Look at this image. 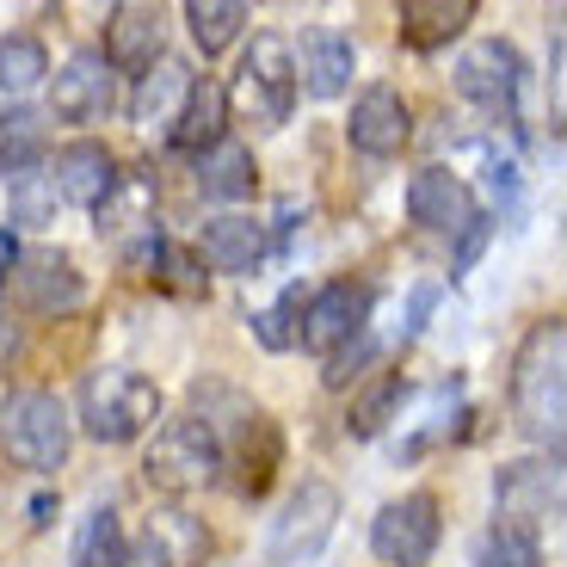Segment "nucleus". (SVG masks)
<instances>
[{
  "label": "nucleus",
  "mask_w": 567,
  "mask_h": 567,
  "mask_svg": "<svg viewBox=\"0 0 567 567\" xmlns=\"http://www.w3.org/2000/svg\"><path fill=\"white\" fill-rule=\"evenodd\" d=\"M439 499L432 494H408V499H389L377 512V525H370V549L383 567H425L432 549H439Z\"/></svg>",
  "instance_id": "7"
},
{
  "label": "nucleus",
  "mask_w": 567,
  "mask_h": 567,
  "mask_svg": "<svg viewBox=\"0 0 567 567\" xmlns=\"http://www.w3.org/2000/svg\"><path fill=\"white\" fill-rule=\"evenodd\" d=\"M364 321H370V290L340 278V284H327V290H315V297L302 302L297 340L309 346V352L333 358V352H346V346L364 333Z\"/></svg>",
  "instance_id": "10"
},
{
  "label": "nucleus",
  "mask_w": 567,
  "mask_h": 567,
  "mask_svg": "<svg viewBox=\"0 0 567 567\" xmlns=\"http://www.w3.org/2000/svg\"><path fill=\"white\" fill-rule=\"evenodd\" d=\"M408 216L432 235H463L475 223V198H468V185L444 167H420L408 179Z\"/></svg>",
  "instance_id": "16"
},
{
  "label": "nucleus",
  "mask_w": 567,
  "mask_h": 567,
  "mask_svg": "<svg viewBox=\"0 0 567 567\" xmlns=\"http://www.w3.org/2000/svg\"><path fill=\"white\" fill-rule=\"evenodd\" d=\"M216 468H223V439L210 420H167L142 456V475L161 494H198L216 482Z\"/></svg>",
  "instance_id": "3"
},
{
  "label": "nucleus",
  "mask_w": 567,
  "mask_h": 567,
  "mask_svg": "<svg viewBox=\"0 0 567 567\" xmlns=\"http://www.w3.org/2000/svg\"><path fill=\"white\" fill-rule=\"evenodd\" d=\"M161 420V389L136 370H93L81 383V425L100 444H130Z\"/></svg>",
  "instance_id": "2"
},
{
  "label": "nucleus",
  "mask_w": 567,
  "mask_h": 567,
  "mask_svg": "<svg viewBox=\"0 0 567 567\" xmlns=\"http://www.w3.org/2000/svg\"><path fill=\"white\" fill-rule=\"evenodd\" d=\"M43 161V117L7 112L0 117V173H31Z\"/></svg>",
  "instance_id": "28"
},
{
  "label": "nucleus",
  "mask_w": 567,
  "mask_h": 567,
  "mask_svg": "<svg viewBox=\"0 0 567 567\" xmlns=\"http://www.w3.org/2000/svg\"><path fill=\"white\" fill-rule=\"evenodd\" d=\"M512 413L525 425V439L561 451V420H567V321L549 315L525 333L518 364H512Z\"/></svg>",
  "instance_id": "1"
},
{
  "label": "nucleus",
  "mask_w": 567,
  "mask_h": 567,
  "mask_svg": "<svg viewBox=\"0 0 567 567\" xmlns=\"http://www.w3.org/2000/svg\"><path fill=\"white\" fill-rule=\"evenodd\" d=\"M223 130H228V86L192 81V86H185V105H179V117H173L167 136L179 142V148H192V155H204L210 142H223Z\"/></svg>",
  "instance_id": "21"
},
{
  "label": "nucleus",
  "mask_w": 567,
  "mask_h": 567,
  "mask_svg": "<svg viewBox=\"0 0 567 567\" xmlns=\"http://www.w3.org/2000/svg\"><path fill=\"white\" fill-rule=\"evenodd\" d=\"M13 204H19V223H43V216L56 210V185L50 192H38V173H13Z\"/></svg>",
  "instance_id": "32"
},
{
  "label": "nucleus",
  "mask_w": 567,
  "mask_h": 567,
  "mask_svg": "<svg viewBox=\"0 0 567 567\" xmlns=\"http://www.w3.org/2000/svg\"><path fill=\"white\" fill-rule=\"evenodd\" d=\"M185 25L204 56H223L247 25V0H185Z\"/></svg>",
  "instance_id": "24"
},
{
  "label": "nucleus",
  "mask_w": 567,
  "mask_h": 567,
  "mask_svg": "<svg viewBox=\"0 0 567 567\" xmlns=\"http://www.w3.org/2000/svg\"><path fill=\"white\" fill-rule=\"evenodd\" d=\"M346 136H352V148H358V155H370V161L401 155V148H408V136H413L408 100H401L395 86H364V93L352 100Z\"/></svg>",
  "instance_id": "12"
},
{
  "label": "nucleus",
  "mask_w": 567,
  "mask_h": 567,
  "mask_svg": "<svg viewBox=\"0 0 567 567\" xmlns=\"http://www.w3.org/2000/svg\"><path fill=\"white\" fill-rule=\"evenodd\" d=\"M266 259V228L254 216H210L198 228V266L210 271H254Z\"/></svg>",
  "instance_id": "18"
},
{
  "label": "nucleus",
  "mask_w": 567,
  "mask_h": 567,
  "mask_svg": "<svg viewBox=\"0 0 567 567\" xmlns=\"http://www.w3.org/2000/svg\"><path fill=\"white\" fill-rule=\"evenodd\" d=\"M494 499H499V525L525 530V537H537V530H549L555 518H561V463H543V456H530V463H506L494 482Z\"/></svg>",
  "instance_id": "6"
},
{
  "label": "nucleus",
  "mask_w": 567,
  "mask_h": 567,
  "mask_svg": "<svg viewBox=\"0 0 567 567\" xmlns=\"http://www.w3.org/2000/svg\"><path fill=\"white\" fill-rule=\"evenodd\" d=\"M148 278L167 284V290H179V297H198V290H204L198 254H185V247H173V241H155V247H148Z\"/></svg>",
  "instance_id": "30"
},
{
  "label": "nucleus",
  "mask_w": 567,
  "mask_h": 567,
  "mask_svg": "<svg viewBox=\"0 0 567 567\" xmlns=\"http://www.w3.org/2000/svg\"><path fill=\"white\" fill-rule=\"evenodd\" d=\"M235 105H241L247 124H259V130H278L284 117H290V105H297V56H290L284 38L259 31V38L247 43L241 74H235Z\"/></svg>",
  "instance_id": "4"
},
{
  "label": "nucleus",
  "mask_w": 567,
  "mask_h": 567,
  "mask_svg": "<svg viewBox=\"0 0 567 567\" xmlns=\"http://www.w3.org/2000/svg\"><path fill=\"white\" fill-rule=\"evenodd\" d=\"M271 468H278V425H271L266 413H247V432H241V494H266Z\"/></svg>",
  "instance_id": "27"
},
{
  "label": "nucleus",
  "mask_w": 567,
  "mask_h": 567,
  "mask_svg": "<svg viewBox=\"0 0 567 567\" xmlns=\"http://www.w3.org/2000/svg\"><path fill=\"white\" fill-rule=\"evenodd\" d=\"M475 567H543V549H537V537H525V530L494 525L482 537V549H475Z\"/></svg>",
  "instance_id": "31"
},
{
  "label": "nucleus",
  "mask_w": 567,
  "mask_h": 567,
  "mask_svg": "<svg viewBox=\"0 0 567 567\" xmlns=\"http://www.w3.org/2000/svg\"><path fill=\"white\" fill-rule=\"evenodd\" d=\"M401 395H408V383H401V370H389V377H377V383L364 389V395H352V432L358 439H370V432H383V420L401 408Z\"/></svg>",
  "instance_id": "29"
},
{
  "label": "nucleus",
  "mask_w": 567,
  "mask_h": 567,
  "mask_svg": "<svg viewBox=\"0 0 567 567\" xmlns=\"http://www.w3.org/2000/svg\"><path fill=\"white\" fill-rule=\"evenodd\" d=\"M19 266V241H13V235H0V284H7V271H13Z\"/></svg>",
  "instance_id": "34"
},
{
  "label": "nucleus",
  "mask_w": 567,
  "mask_h": 567,
  "mask_svg": "<svg viewBox=\"0 0 567 567\" xmlns=\"http://www.w3.org/2000/svg\"><path fill=\"white\" fill-rule=\"evenodd\" d=\"M518 86H525V62H518V50L506 38H482L456 56V93L468 105H482L487 117H512Z\"/></svg>",
  "instance_id": "8"
},
{
  "label": "nucleus",
  "mask_w": 567,
  "mask_h": 567,
  "mask_svg": "<svg viewBox=\"0 0 567 567\" xmlns=\"http://www.w3.org/2000/svg\"><path fill=\"white\" fill-rule=\"evenodd\" d=\"M198 185H204V198L216 204H241L254 198V185H259V167H254V148H241V142H210L198 155Z\"/></svg>",
  "instance_id": "22"
},
{
  "label": "nucleus",
  "mask_w": 567,
  "mask_h": 567,
  "mask_svg": "<svg viewBox=\"0 0 567 567\" xmlns=\"http://www.w3.org/2000/svg\"><path fill=\"white\" fill-rule=\"evenodd\" d=\"M198 81V74L185 69V62H148V74H142V86H136V100H130V112H136V124H148V130H173V117H179V105H185V86Z\"/></svg>",
  "instance_id": "23"
},
{
  "label": "nucleus",
  "mask_w": 567,
  "mask_h": 567,
  "mask_svg": "<svg viewBox=\"0 0 567 567\" xmlns=\"http://www.w3.org/2000/svg\"><path fill=\"white\" fill-rule=\"evenodd\" d=\"M297 302H302V290H290V297H284V302H278V309H266V315H254V333H259V340H266V346H271V352H284V346L297 340V333H290V327H284V321H290V309H297Z\"/></svg>",
  "instance_id": "33"
},
{
  "label": "nucleus",
  "mask_w": 567,
  "mask_h": 567,
  "mask_svg": "<svg viewBox=\"0 0 567 567\" xmlns=\"http://www.w3.org/2000/svg\"><path fill=\"white\" fill-rule=\"evenodd\" d=\"M161 43H167V7H161V0H117L112 19H105L100 56L112 62V69L142 74L148 62H161Z\"/></svg>",
  "instance_id": "11"
},
{
  "label": "nucleus",
  "mask_w": 567,
  "mask_h": 567,
  "mask_svg": "<svg viewBox=\"0 0 567 567\" xmlns=\"http://www.w3.org/2000/svg\"><path fill=\"white\" fill-rule=\"evenodd\" d=\"M50 185H56V198L81 204V210H100L112 204L117 192V161L105 142H69L56 161H50Z\"/></svg>",
  "instance_id": "14"
},
{
  "label": "nucleus",
  "mask_w": 567,
  "mask_h": 567,
  "mask_svg": "<svg viewBox=\"0 0 567 567\" xmlns=\"http://www.w3.org/2000/svg\"><path fill=\"white\" fill-rule=\"evenodd\" d=\"M7 451H13V463L38 468V475L62 468V456H69V408L50 389H13L7 395Z\"/></svg>",
  "instance_id": "5"
},
{
  "label": "nucleus",
  "mask_w": 567,
  "mask_h": 567,
  "mask_svg": "<svg viewBox=\"0 0 567 567\" xmlns=\"http://www.w3.org/2000/svg\"><path fill=\"white\" fill-rule=\"evenodd\" d=\"M297 81L309 86L315 100H340L346 86H352V43L340 31H309L302 38V56H297Z\"/></svg>",
  "instance_id": "19"
},
{
  "label": "nucleus",
  "mask_w": 567,
  "mask_h": 567,
  "mask_svg": "<svg viewBox=\"0 0 567 567\" xmlns=\"http://www.w3.org/2000/svg\"><path fill=\"white\" fill-rule=\"evenodd\" d=\"M395 19L413 50H444L475 19V0H395Z\"/></svg>",
  "instance_id": "20"
},
{
  "label": "nucleus",
  "mask_w": 567,
  "mask_h": 567,
  "mask_svg": "<svg viewBox=\"0 0 567 567\" xmlns=\"http://www.w3.org/2000/svg\"><path fill=\"white\" fill-rule=\"evenodd\" d=\"M333 518H340V494L327 482H302L290 494V506L278 512V525H271V561L278 567H302L321 555V543L333 537Z\"/></svg>",
  "instance_id": "9"
},
{
  "label": "nucleus",
  "mask_w": 567,
  "mask_h": 567,
  "mask_svg": "<svg viewBox=\"0 0 567 567\" xmlns=\"http://www.w3.org/2000/svg\"><path fill=\"white\" fill-rule=\"evenodd\" d=\"M210 555V530L198 518H185V512H155L142 537L130 543V561L124 567H204Z\"/></svg>",
  "instance_id": "15"
},
{
  "label": "nucleus",
  "mask_w": 567,
  "mask_h": 567,
  "mask_svg": "<svg viewBox=\"0 0 567 567\" xmlns=\"http://www.w3.org/2000/svg\"><path fill=\"white\" fill-rule=\"evenodd\" d=\"M13 278V290H19V302H25L31 315H69L74 302L86 297V284H81V271L69 266L62 254H19V266L7 271Z\"/></svg>",
  "instance_id": "17"
},
{
  "label": "nucleus",
  "mask_w": 567,
  "mask_h": 567,
  "mask_svg": "<svg viewBox=\"0 0 567 567\" xmlns=\"http://www.w3.org/2000/svg\"><path fill=\"white\" fill-rule=\"evenodd\" d=\"M112 105H117V69L100 50H74L56 74V117H69V124H100Z\"/></svg>",
  "instance_id": "13"
},
{
  "label": "nucleus",
  "mask_w": 567,
  "mask_h": 567,
  "mask_svg": "<svg viewBox=\"0 0 567 567\" xmlns=\"http://www.w3.org/2000/svg\"><path fill=\"white\" fill-rule=\"evenodd\" d=\"M43 74H50V50H43L31 31H7V38H0V93L25 100V93L43 86Z\"/></svg>",
  "instance_id": "25"
},
{
  "label": "nucleus",
  "mask_w": 567,
  "mask_h": 567,
  "mask_svg": "<svg viewBox=\"0 0 567 567\" xmlns=\"http://www.w3.org/2000/svg\"><path fill=\"white\" fill-rule=\"evenodd\" d=\"M124 561H130V537L117 525V512L112 506L86 512L81 537H74V567H124Z\"/></svg>",
  "instance_id": "26"
}]
</instances>
